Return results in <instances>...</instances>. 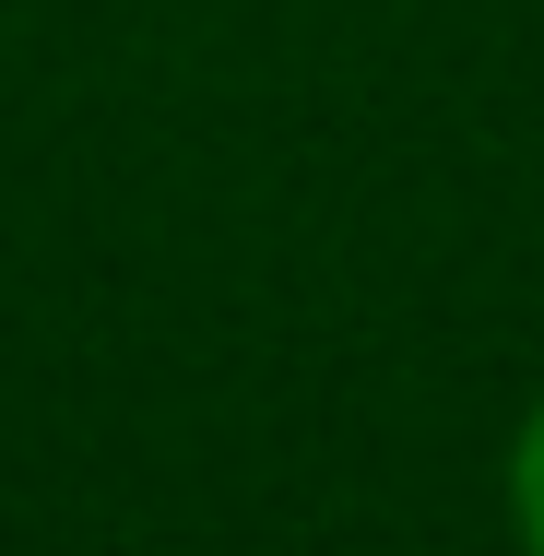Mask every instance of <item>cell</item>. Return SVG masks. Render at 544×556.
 <instances>
[{"label":"cell","instance_id":"cell-1","mask_svg":"<svg viewBox=\"0 0 544 556\" xmlns=\"http://www.w3.org/2000/svg\"><path fill=\"white\" fill-rule=\"evenodd\" d=\"M509 521H521V556H544V403L521 427V450H509Z\"/></svg>","mask_w":544,"mask_h":556}]
</instances>
